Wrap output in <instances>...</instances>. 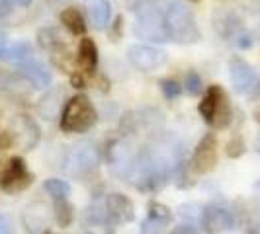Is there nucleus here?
<instances>
[{"instance_id": "obj_1", "label": "nucleus", "mask_w": 260, "mask_h": 234, "mask_svg": "<svg viewBox=\"0 0 260 234\" xmlns=\"http://www.w3.org/2000/svg\"><path fill=\"white\" fill-rule=\"evenodd\" d=\"M165 27L169 41L178 45H194L202 39L194 12L182 0H172L165 8Z\"/></svg>"}, {"instance_id": "obj_2", "label": "nucleus", "mask_w": 260, "mask_h": 234, "mask_svg": "<svg viewBox=\"0 0 260 234\" xmlns=\"http://www.w3.org/2000/svg\"><path fill=\"white\" fill-rule=\"evenodd\" d=\"M131 10L135 14V26H133L135 37L151 43L169 41L165 27V10L158 8L155 0H137L131 6Z\"/></svg>"}, {"instance_id": "obj_3", "label": "nucleus", "mask_w": 260, "mask_h": 234, "mask_svg": "<svg viewBox=\"0 0 260 234\" xmlns=\"http://www.w3.org/2000/svg\"><path fill=\"white\" fill-rule=\"evenodd\" d=\"M98 121V111L86 94H77L65 102L59 117V127L67 135H82Z\"/></svg>"}, {"instance_id": "obj_4", "label": "nucleus", "mask_w": 260, "mask_h": 234, "mask_svg": "<svg viewBox=\"0 0 260 234\" xmlns=\"http://www.w3.org/2000/svg\"><path fill=\"white\" fill-rule=\"evenodd\" d=\"M198 113L211 129H227L233 121V107L227 92L219 84H211L204 92L202 102L198 104Z\"/></svg>"}, {"instance_id": "obj_5", "label": "nucleus", "mask_w": 260, "mask_h": 234, "mask_svg": "<svg viewBox=\"0 0 260 234\" xmlns=\"http://www.w3.org/2000/svg\"><path fill=\"white\" fill-rule=\"evenodd\" d=\"M100 156L96 146L92 143H80L73 146V150L67 154L65 172L77 180H86L88 176H92V172H96Z\"/></svg>"}, {"instance_id": "obj_6", "label": "nucleus", "mask_w": 260, "mask_h": 234, "mask_svg": "<svg viewBox=\"0 0 260 234\" xmlns=\"http://www.w3.org/2000/svg\"><path fill=\"white\" fill-rule=\"evenodd\" d=\"M34 183V174L27 170L26 162L22 156H12L4 168L0 170V189L4 193H20L26 191Z\"/></svg>"}, {"instance_id": "obj_7", "label": "nucleus", "mask_w": 260, "mask_h": 234, "mask_svg": "<svg viewBox=\"0 0 260 234\" xmlns=\"http://www.w3.org/2000/svg\"><path fill=\"white\" fill-rule=\"evenodd\" d=\"M215 166H217V137L213 133H208L196 144L194 154L188 162V170L194 176H204L209 174Z\"/></svg>"}, {"instance_id": "obj_8", "label": "nucleus", "mask_w": 260, "mask_h": 234, "mask_svg": "<svg viewBox=\"0 0 260 234\" xmlns=\"http://www.w3.org/2000/svg\"><path fill=\"white\" fill-rule=\"evenodd\" d=\"M127 61L133 68H137L141 72H151L167 63V51L156 45L135 43L127 49Z\"/></svg>"}, {"instance_id": "obj_9", "label": "nucleus", "mask_w": 260, "mask_h": 234, "mask_svg": "<svg viewBox=\"0 0 260 234\" xmlns=\"http://www.w3.org/2000/svg\"><path fill=\"white\" fill-rule=\"evenodd\" d=\"M229 78H231L235 92H239V94H248L258 84V74H256L254 66L237 55L231 57V61H229Z\"/></svg>"}, {"instance_id": "obj_10", "label": "nucleus", "mask_w": 260, "mask_h": 234, "mask_svg": "<svg viewBox=\"0 0 260 234\" xmlns=\"http://www.w3.org/2000/svg\"><path fill=\"white\" fill-rule=\"evenodd\" d=\"M106 160L110 164L112 172L119 176V178H127L131 166L135 162V154L131 150V146L121 139H114L112 143L108 144L106 150Z\"/></svg>"}, {"instance_id": "obj_11", "label": "nucleus", "mask_w": 260, "mask_h": 234, "mask_svg": "<svg viewBox=\"0 0 260 234\" xmlns=\"http://www.w3.org/2000/svg\"><path fill=\"white\" fill-rule=\"evenodd\" d=\"M51 219L53 211H49V207L41 201L29 203L22 213V222L29 234H51Z\"/></svg>"}, {"instance_id": "obj_12", "label": "nucleus", "mask_w": 260, "mask_h": 234, "mask_svg": "<svg viewBox=\"0 0 260 234\" xmlns=\"http://www.w3.org/2000/svg\"><path fill=\"white\" fill-rule=\"evenodd\" d=\"M38 43L43 51L51 53L53 63L61 68H67L69 51H67L65 39L55 27H41L38 31Z\"/></svg>"}, {"instance_id": "obj_13", "label": "nucleus", "mask_w": 260, "mask_h": 234, "mask_svg": "<svg viewBox=\"0 0 260 234\" xmlns=\"http://www.w3.org/2000/svg\"><path fill=\"white\" fill-rule=\"evenodd\" d=\"M200 222H202V228L206 234H221L225 230H231L235 226L233 215L219 205H208V207L202 209Z\"/></svg>"}, {"instance_id": "obj_14", "label": "nucleus", "mask_w": 260, "mask_h": 234, "mask_svg": "<svg viewBox=\"0 0 260 234\" xmlns=\"http://www.w3.org/2000/svg\"><path fill=\"white\" fill-rule=\"evenodd\" d=\"M104 211L112 224H121V222H131L135 219V205L127 195L123 193H108L104 199Z\"/></svg>"}, {"instance_id": "obj_15", "label": "nucleus", "mask_w": 260, "mask_h": 234, "mask_svg": "<svg viewBox=\"0 0 260 234\" xmlns=\"http://www.w3.org/2000/svg\"><path fill=\"white\" fill-rule=\"evenodd\" d=\"M18 72L26 78L34 88H49L51 84V72L49 68L39 61L36 55H29L24 61L18 63Z\"/></svg>"}, {"instance_id": "obj_16", "label": "nucleus", "mask_w": 260, "mask_h": 234, "mask_svg": "<svg viewBox=\"0 0 260 234\" xmlns=\"http://www.w3.org/2000/svg\"><path fill=\"white\" fill-rule=\"evenodd\" d=\"M14 125V143H20L24 150L36 148L39 143V127L29 115H18L12 121Z\"/></svg>"}, {"instance_id": "obj_17", "label": "nucleus", "mask_w": 260, "mask_h": 234, "mask_svg": "<svg viewBox=\"0 0 260 234\" xmlns=\"http://www.w3.org/2000/svg\"><path fill=\"white\" fill-rule=\"evenodd\" d=\"M98 61H100V53H98V45L94 43V39L82 37L77 49L78 70L82 74H90L98 68Z\"/></svg>"}, {"instance_id": "obj_18", "label": "nucleus", "mask_w": 260, "mask_h": 234, "mask_svg": "<svg viewBox=\"0 0 260 234\" xmlns=\"http://www.w3.org/2000/svg\"><path fill=\"white\" fill-rule=\"evenodd\" d=\"M63 98H65V90L61 86L49 88L41 96V100H39L38 104L39 115L43 117V119H47V121H51L55 117H61V111H63L61 107H65L63 105Z\"/></svg>"}, {"instance_id": "obj_19", "label": "nucleus", "mask_w": 260, "mask_h": 234, "mask_svg": "<svg viewBox=\"0 0 260 234\" xmlns=\"http://www.w3.org/2000/svg\"><path fill=\"white\" fill-rule=\"evenodd\" d=\"M213 22H215V29L219 31V35L225 39L229 37H239L243 39L245 35L241 33V20L237 18L235 12H227L221 10L213 16Z\"/></svg>"}, {"instance_id": "obj_20", "label": "nucleus", "mask_w": 260, "mask_h": 234, "mask_svg": "<svg viewBox=\"0 0 260 234\" xmlns=\"http://www.w3.org/2000/svg\"><path fill=\"white\" fill-rule=\"evenodd\" d=\"M86 12L96 29H104L106 26H110V18H112L110 0H86Z\"/></svg>"}, {"instance_id": "obj_21", "label": "nucleus", "mask_w": 260, "mask_h": 234, "mask_svg": "<svg viewBox=\"0 0 260 234\" xmlns=\"http://www.w3.org/2000/svg\"><path fill=\"white\" fill-rule=\"evenodd\" d=\"M59 20H61V24H63V26H65L73 35H84V33H86V29H88L84 16H82L80 10L75 8V6L65 8L63 12L59 14Z\"/></svg>"}, {"instance_id": "obj_22", "label": "nucleus", "mask_w": 260, "mask_h": 234, "mask_svg": "<svg viewBox=\"0 0 260 234\" xmlns=\"http://www.w3.org/2000/svg\"><path fill=\"white\" fill-rule=\"evenodd\" d=\"M53 221L57 222L61 228L71 226L75 221V207L69 199H57L53 201Z\"/></svg>"}, {"instance_id": "obj_23", "label": "nucleus", "mask_w": 260, "mask_h": 234, "mask_svg": "<svg viewBox=\"0 0 260 234\" xmlns=\"http://www.w3.org/2000/svg\"><path fill=\"white\" fill-rule=\"evenodd\" d=\"M43 191L47 195H51L53 201L57 199H69L71 195V183L67 180H61V178H49L43 183Z\"/></svg>"}, {"instance_id": "obj_24", "label": "nucleus", "mask_w": 260, "mask_h": 234, "mask_svg": "<svg viewBox=\"0 0 260 234\" xmlns=\"http://www.w3.org/2000/svg\"><path fill=\"white\" fill-rule=\"evenodd\" d=\"M170 219H172V213H170V209L167 207V205H162V203H158V201H151V203L147 205V221L165 226Z\"/></svg>"}, {"instance_id": "obj_25", "label": "nucleus", "mask_w": 260, "mask_h": 234, "mask_svg": "<svg viewBox=\"0 0 260 234\" xmlns=\"http://www.w3.org/2000/svg\"><path fill=\"white\" fill-rule=\"evenodd\" d=\"M158 86H160V92H162L165 100H169V102H174L176 98H180V94L184 90V86L176 78H160Z\"/></svg>"}, {"instance_id": "obj_26", "label": "nucleus", "mask_w": 260, "mask_h": 234, "mask_svg": "<svg viewBox=\"0 0 260 234\" xmlns=\"http://www.w3.org/2000/svg\"><path fill=\"white\" fill-rule=\"evenodd\" d=\"M202 88H204V80L202 76L196 72V70H190L186 78H184V90L188 96H200L202 94Z\"/></svg>"}, {"instance_id": "obj_27", "label": "nucleus", "mask_w": 260, "mask_h": 234, "mask_svg": "<svg viewBox=\"0 0 260 234\" xmlns=\"http://www.w3.org/2000/svg\"><path fill=\"white\" fill-rule=\"evenodd\" d=\"M245 150H247V144L243 141V137H239V135H235L225 146V152H227L229 158H239V156L245 154Z\"/></svg>"}, {"instance_id": "obj_28", "label": "nucleus", "mask_w": 260, "mask_h": 234, "mask_svg": "<svg viewBox=\"0 0 260 234\" xmlns=\"http://www.w3.org/2000/svg\"><path fill=\"white\" fill-rule=\"evenodd\" d=\"M121 27H123V18H121V16H117L116 20H114V24H112V26H108V33H110L112 41H117V39L121 37Z\"/></svg>"}, {"instance_id": "obj_29", "label": "nucleus", "mask_w": 260, "mask_h": 234, "mask_svg": "<svg viewBox=\"0 0 260 234\" xmlns=\"http://www.w3.org/2000/svg\"><path fill=\"white\" fill-rule=\"evenodd\" d=\"M169 234H198V228H196L194 222H180Z\"/></svg>"}, {"instance_id": "obj_30", "label": "nucleus", "mask_w": 260, "mask_h": 234, "mask_svg": "<svg viewBox=\"0 0 260 234\" xmlns=\"http://www.w3.org/2000/svg\"><path fill=\"white\" fill-rule=\"evenodd\" d=\"M14 144V135L10 131H0V152L8 150Z\"/></svg>"}, {"instance_id": "obj_31", "label": "nucleus", "mask_w": 260, "mask_h": 234, "mask_svg": "<svg viewBox=\"0 0 260 234\" xmlns=\"http://www.w3.org/2000/svg\"><path fill=\"white\" fill-rule=\"evenodd\" d=\"M14 232V226L10 217L6 215H0V234H12Z\"/></svg>"}, {"instance_id": "obj_32", "label": "nucleus", "mask_w": 260, "mask_h": 234, "mask_svg": "<svg viewBox=\"0 0 260 234\" xmlns=\"http://www.w3.org/2000/svg\"><path fill=\"white\" fill-rule=\"evenodd\" d=\"M8 12H10V4H8V0H0V18H4Z\"/></svg>"}, {"instance_id": "obj_33", "label": "nucleus", "mask_w": 260, "mask_h": 234, "mask_svg": "<svg viewBox=\"0 0 260 234\" xmlns=\"http://www.w3.org/2000/svg\"><path fill=\"white\" fill-rule=\"evenodd\" d=\"M12 2H16V4H20V6H29L34 0H12Z\"/></svg>"}, {"instance_id": "obj_34", "label": "nucleus", "mask_w": 260, "mask_h": 234, "mask_svg": "<svg viewBox=\"0 0 260 234\" xmlns=\"http://www.w3.org/2000/svg\"><path fill=\"white\" fill-rule=\"evenodd\" d=\"M254 119H256V123H260V107L254 109Z\"/></svg>"}, {"instance_id": "obj_35", "label": "nucleus", "mask_w": 260, "mask_h": 234, "mask_svg": "<svg viewBox=\"0 0 260 234\" xmlns=\"http://www.w3.org/2000/svg\"><path fill=\"white\" fill-rule=\"evenodd\" d=\"M254 148H256V152L260 154V135H258V139H256V143H254Z\"/></svg>"}, {"instance_id": "obj_36", "label": "nucleus", "mask_w": 260, "mask_h": 234, "mask_svg": "<svg viewBox=\"0 0 260 234\" xmlns=\"http://www.w3.org/2000/svg\"><path fill=\"white\" fill-rule=\"evenodd\" d=\"M258 10H260V0H258Z\"/></svg>"}, {"instance_id": "obj_37", "label": "nucleus", "mask_w": 260, "mask_h": 234, "mask_svg": "<svg viewBox=\"0 0 260 234\" xmlns=\"http://www.w3.org/2000/svg\"><path fill=\"white\" fill-rule=\"evenodd\" d=\"M0 117H2V111H0Z\"/></svg>"}, {"instance_id": "obj_38", "label": "nucleus", "mask_w": 260, "mask_h": 234, "mask_svg": "<svg viewBox=\"0 0 260 234\" xmlns=\"http://www.w3.org/2000/svg\"><path fill=\"white\" fill-rule=\"evenodd\" d=\"M51 234H57V232H51Z\"/></svg>"}, {"instance_id": "obj_39", "label": "nucleus", "mask_w": 260, "mask_h": 234, "mask_svg": "<svg viewBox=\"0 0 260 234\" xmlns=\"http://www.w3.org/2000/svg\"><path fill=\"white\" fill-rule=\"evenodd\" d=\"M194 2H198V0H194Z\"/></svg>"}]
</instances>
